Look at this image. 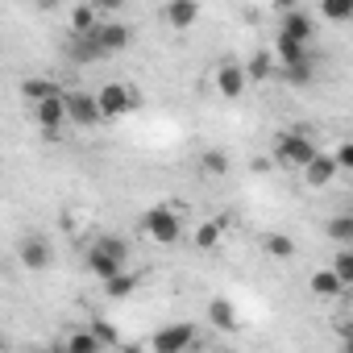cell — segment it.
Instances as JSON below:
<instances>
[{
  "label": "cell",
  "mask_w": 353,
  "mask_h": 353,
  "mask_svg": "<svg viewBox=\"0 0 353 353\" xmlns=\"http://www.w3.org/2000/svg\"><path fill=\"white\" fill-rule=\"evenodd\" d=\"M316 154H320L316 141H312L307 133H299V129H291V133H283V137L274 141V162L287 166V170H303Z\"/></svg>",
  "instance_id": "obj_1"
},
{
  "label": "cell",
  "mask_w": 353,
  "mask_h": 353,
  "mask_svg": "<svg viewBox=\"0 0 353 353\" xmlns=\"http://www.w3.org/2000/svg\"><path fill=\"white\" fill-rule=\"evenodd\" d=\"M141 229H145L158 245H174V241H179V233H183V216L174 212V208H150V212L141 216Z\"/></svg>",
  "instance_id": "obj_2"
},
{
  "label": "cell",
  "mask_w": 353,
  "mask_h": 353,
  "mask_svg": "<svg viewBox=\"0 0 353 353\" xmlns=\"http://www.w3.org/2000/svg\"><path fill=\"white\" fill-rule=\"evenodd\" d=\"M137 104H141V96H137L133 88H125V83H104V88H100V108H104V121H117V117L133 112Z\"/></svg>",
  "instance_id": "obj_3"
},
{
  "label": "cell",
  "mask_w": 353,
  "mask_h": 353,
  "mask_svg": "<svg viewBox=\"0 0 353 353\" xmlns=\"http://www.w3.org/2000/svg\"><path fill=\"white\" fill-rule=\"evenodd\" d=\"M67 112H71V125L79 129H96L104 121L100 96H88V92H67Z\"/></svg>",
  "instance_id": "obj_4"
},
{
  "label": "cell",
  "mask_w": 353,
  "mask_h": 353,
  "mask_svg": "<svg viewBox=\"0 0 353 353\" xmlns=\"http://www.w3.org/2000/svg\"><path fill=\"white\" fill-rule=\"evenodd\" d=\"M196 345V328L192 324H170V328H158L154 332V341H150V349L154 353H183V349H192Z\"/></svg>",
  "instance_id": "obj_5"
},
{
  "label": "cell",
  "mask_w": 353,
  "mask_h": 353,
  "mask_svg": "<svg viewBox=\"0 0 353 353\" xmlns=\"http://www.w3.org/2000/svg\"><path fill=\"white\" fill-rule=\"evenodd\" d=\"M34 121H38V129H46V133H54V129L71 125V112H67V96L59 92V96H46V100H38V104H34Z\"/></svg>",
  "instance_id": "obj_6"
},
{
  "label": "cell",
  "mask_w": 353,
  "mask_h": 353,
  "mask_svg": "<svg viewBox=\"0 0 353 353\" xmlns=\"http://www.w3.org/2000/svg\"><path fill=\"white\" fill-rule=\"evenodd\" d=\"M299 174H303V183H307V188H316V192H320V188H328L336 174H341V162H336V154H316Z\"/></svg>",
  "instance_id": "obj_7"
},
{
  "label": "cell",
  "mask_w": 353,
  "mask_h": 353,
  "mask_svg": "<svg viewBox=\"0 0 353 353\" xmlns=\"http://www.w3.org/2000/svg\"><path fill=\"white\" fill-rule=\"evenodd\" d=\"M162 21H166L170 30H192V26L200 21V0H166Z\"/></svg>",
  "instance_id": "obj_8"
},
{
  "label": "cell",
  "mask_w": 353,
  "mask_h": 353,
  "mask_svg": "<svg viewBox=\"0 0 353 353\" xmlns=\"http://www.w3.org/2000/svg\"><path fill=\"white\" fill-rule=\"evenodd\" d=\"M67 54H71L79 67H88V63H96V59H108V54H104V46H100V34H96V30H92V34H71Z\"/></svg>",
  "instance_id": "obj_9"
},
{
  "label": "cell",
  "mask_w": 353,
  "mask_h": 353,
  "mask_svg": "<svg viewBox=\"0 0 353 353\" xmlns=\"http://www.w3.org/2000/svg\"><path fill=\"white\" fill-rule=\"evenodd\" d=\"M245 83H250V71H245V67L221 63V71H216V92H221L225 100H237V96L245 92Z\"/></svg>",
  "instance_id": "obj_10"
},
{
  "label": "cell",
  "mask_w": 353,
  "mask_h": 353,
  "mask_svg": "<svg viewBox=\"0 0 353 353\" xmlns=\"http://www.w3.org/2000/svg\"><path fill=\"white\" fill-rule=\"evenodd\" d=\"M121 266H125V258H117V254H108V250H100V245L88 250V270H92L100 283H108L112 274H121Z\"/></svg>",
  "instance_id": "obj_11"
},
{
  "label": "cell",
  "mask_w": 353,
  "mask_h": 353,
  "mask_svg": "<svg viewBox=\"0 0 353 353\" xmlns=\"http://www.w3.org/2000/svg\"><path fill=\"white\" fill-rule=\"evenodd\" d=\"M17 254H21V266H26V270H46V266H50V245H46L42 237H26Z\"/></svg>",
  "instance_id": "obj_12"
},
{
  "label": "cell",
  "mask_w": 353,
  "mask_h": 353,
  "mask_svg": "<svg viewBox=\"0 0 353 353\" xmlns=\"http://www.w3.org/2000/svg\"><path fill=\"white\" fill-rule=\"evenodd\" d=\"M96 34H100L104 54H121V50L129 46V30H125L121 21H100V26H96Z\"/></svg>",
  "instance_id": "obj_13"
},
{
  "label": "cell",
  "mask_w": 353,
  "mask_h": 353,
  "mask_svg": "<svg viewBox=\"0 0 353 353\" xmlns=\"http://www.w3.org/2000/svg\"><path fill=\"white\" fill-rule=\"evenodd\" d=\"M307 287H312V295L316 299H336L341 291H345V283H341V274L328 266V270H316L312 279H307Z\"/></svg>",
  "instance_id": "obj_14"
},
{
  "label": "cell",
  "mask_w": 353,
  "mask_h": 353,
  "mask_svg": "<svg viewBox=\"0 0 353 353\" xmlns=\"http://www.w3.org/2000/svg\"><path fill=\"white\" fill-rule=\"evenodd\" d=\"M283 34H291V38H299V42H312L316 26H312V17H307L303 9H291V13H283Z\"/></svg>",
  "instance_id": "obj_15"
},
{
  "label": "cell",
  "mask_w": 353,
  "mask_h": 353,
  "mask_svg": "<svg viewBox=\"0 0 353 353\" xmlns=\"http://www.w3.org/2000/svg\"><path fill=\"white\" fill-rule=\"evenodd\" d=\"M274 54H279V63H283V67H291V63H299V59H307V42H299V38H291V34H283V30H279V42H274Z\"/></svg>",
  "instance_id": "obj_16"
},
{
  "label": "cell",
  "mask_w": 353,
  "mask_h": 353,
  "mask_svg": "<svg viewBox=\"0 0 353 353\" xmlns=\"http://www.w3.org/2000/svg\"><path fill=\"white\" fill-rule=\"evenodd\" d=\"M208 324L221 328V332H233V328H237V307H233L229 299H212V303H208Z\"/></svg>",
  "instance_id": "obj_17"
},
{
  "label": "cell",
  "mask_w": 353,
  "mask_h": 353,
  "mask_svg": "<svg viewBox=\"0 0 353 353\" xmlns=\"http://www.w3.org/2000/svg\"><path fill=\"white\" fill-rule=\"evenodd\" d=\"M100 26V9L92 5V0H88V5H75L71 9V34H92Z\"/></svg>",
  "instance_id": "obj_18"
},
{
  "label": "cell",
  "mask_w": 353,
  "mask_h": 353,
  "mask_svg": "<svg viewBox=\"0 0 353 353\" xmlns=\"http://www.w3.org/2000/svg\"><path fill=\"white\" fill-rule=\"evenodd\" d=\"M262 250H266L274 262H287V258H295V241H291L287 233H266V237H262Z\"/></svg>",
  "instance_id": "obj_19"
},
{
  "label": "cell",
  "mask_w": 353,
  "mask_h": 353,
  "mask_svg": "<svg viewBox=\"0 0 353 353\" xmlns=\"http://www.w3.org/2000/svg\"><path fill=\"white\" fill-rule=\"evenodd\" d=\"M221 237H225V225H221L216 216H212V221H200V229H196V250H216Z\"/></svg>",
  "instance_id": "obj_20"
},
{
  "label": "cell",
  "mask_w": 353,
  "mask_h": 353,
  "mask_svg": "<svg viewBox=\"0 0 353 353\" xmlns=\"http://www.w3.org/2000/svg\"><path fill=\"white\" fill-rule=\"evenodd\" d=\"M137 274H129V270H121V274H112L108 283H104V291H108V299H125V295H133L137 291Z\"/></svg>",
  "instance_id": "obj_21"
},
{
  "label": "cell",
  "mask_w": 353,
  "mask_h": 353,
  "mask_svg": "<svg viewBox=\"0 0 353 353\" xmlns=\"http://www.w3.org/2000/svg\"><path fill=\"white\" fill-rule=\"evenodd\" d=\"M283 75H287V83H291V88H307V83H312V75H316L312 54H307V59H299V63H291V67H283Z\"/></svg>",
  "instance_id": "obj_22"
},
{
  "label": "cell",
  "mask_w": 353,
  "mask_h": 353,
  "mask_svg": "<svg viewBox=\"0 0 353 353\" xmlns=\"http://www.w3.org/2000/svg\"><path fill=\"white\" fill-rule=\"evenodd\" d=\"M21 96H26L30 104H38V100H46V96H59V83H54V79H26V83H21Z\"/></svg>",
  "instance_id": "obj_23"
},
{
  "label": "cell",
  "mask_w": 353,
  "mask_h": 353,
  "mask_svg": "<svg viewBox=\"0 0 353 353\" xmlns=\"http://www.w3.org/2000/svg\"><path fill=\"white\" fill-rule=\"evenodd\" d=\"M63 345H67V353H96V349H104V341L96 336V328L92 332H71Z\"/></svg>",
  "instance_id": "obj_24"
},
{
  "label": "cell",
  "mask_w": 353,
  "mask_h": 353,
  "mask_svg": "<svg viewBox=\"0 0 353 353\" xmlns=\"http://www.w3.org/2000/svg\"><path fill=\"white\" fill-rule=\"evenodd\" d=\"M245 71H250V83H262V79H270V71H274V59H270L266 50H254Z\"/></svg>",
  "instance_id": "obj_25"
},
{
  "label": "cell",
  "mask_w": 353,
  "mask_h": 353,
  "mask_svg": "<svg viewBox=\"0 0 353 353\" xmlns=\"http://www.w3.org/2000/svg\"><path fill=\"white\" fill-rule=\"evenodd\" d=\"M328 237L341 241V245H353V212H341L328 221Z\"/></svg>",
  "instance_id": "obj_26"
},
{
  "label": "cell",
  "mask_w": 353,
  "mask_h": 353,
  "mask_svg": "<svg viewBox=\"0 0 353 353\" xmlns=\"http://www.w3.org/2000/svg\"><path fill=\"white\" fill-rule=\"evenodd\" d=\"M324 21H353V5L349 0H320Z\"/></svg>",
  "instance_id": "obj_27"
},
{
  "label": "cell",
  "mask_w": 353,
  "mask_h": 353,
  "mask_svg": "<svg viewBox=\"0 0 353 353\" xmlns=\"http://www.w3.org/2000/svg\"><path fill=\"white\" fill-rule=\"evenodd\" d=\"M200 166H204L208 174H225V170H229V158H225L221 150H208V154H200Z\"/></svg>",
  "instance_id": "obj_28"
},
{
  "label": "cell",
  "mask_w": 353,
  "mask_h": 353,
  "mask_svg": "<svg viewBox=\"0 0 353 353\" xmlns=\"http://www.w3.org/2000/svg\"><path fill=\"white\" fill-rule=\"evenodd\" d=\"M332 270L341 274V283H345V287H353V250L336 254V258H332Z\"/></svg>",
  "instance_id": "obj_29"
},
{
  "label": "cell",
  "mask_w": 353,
  "mask_h": 353,
  "mask_svg": "<svg viewBox=\"0 0 353 353\" xmlns=\"http://www.w3.org/2000/svg\"><path fill=\"white\" fill-rule=\"evenodd\" d=\"M92 245H100V250H108V254H117V258H129V245H125V237H96Z\"/></svg>",
  "instance_id": "obj_30"
},
{
  "label": "cell",
  "mask_w": 353,
  "mask_h": 353,
  "mask_svg": "<svg viewBox=\"0 0 353 353\" xmlns=\"http://www.w3.org/2000/svg\"><path fill=\"white\" fill-rule=\"evenodd\" d=\"M332 154H336V162H341V170H353V141H341V145H336Z\"/></svg>",
  "instance_id": "obj_31"
},
{
  "label": "cell",
  "mask_w": 353,
  "mask_h": 353,
  "mask_svg": "<svg viewBox=\"0 0 353 353\" xmlns=\"http://www.w3.org/2000/svg\"><path fill=\"white\" fill-rule=\"evenodd\" d=\"M96 336L104 341V349H108V345H121V336H117V328H112V324H100V320H96Z\"/></svg>",
  "instance_id": "obj_32"
},
{
  "label": "cell",
  "mask_w": 353,
  "mask_h": 353,
  "mask_svg": "<svg viewBox=\"0 0 353 353\" xmlns=\"http://www.w3.org/2000/svg\"><path fill=\"white\" fill-rule=\"evenodd\" d=\"M92 5H96V9H100V13H117V9H121V5H125V0H92Z\"/></svg>",
  "instance_id": "obj_33"
},
{
  "label": "cell",
  "mask_w": 353,
  "mask_h": 353,
  "mask_svg": "<svg viewBox=\"0 0 353 353\" xmlns=\"http://www.w3.org/2000/svg\"><path fill=\"white\" fill-rule=\"evenodd\" d=\"M295 5H299V0H274V9H279V13H291Z\"/></svg>",
  "instance_id": "obj_34"
},
{
  "label": "cell",
  "mask_w": 353,
  "mask_h": 353,
  "mask_svg": "<svg viewBox=\"0 0 353 353\" xmlns=\"http://www.w3.org/2000/svg\"><path fill=\"white\" fill-rule=\"evenodd\" d=\"M63 0H38V9H59Z\"/></svg>",
  "instance_id": "obj_35"
},
{
  "label": "cell",
  "mask_w": 353,
  "mask_h": 353,
  "mask_svg": "<svg viewBox=\"0 0 353 353\" xmlns=\"http://www.w3.org/2000/svg\"><path fill=\"white\" fill-rule=\"evenodd\" d=\"M345 345H349V349H353V328H345Z\"/></svg>",
  "instance_id": "obj_36"
},
{
  "label": "cell",
  "mask_w": 353,
  "mask_h": 353,
  "mask_svg": "<svg viewBox=\"0 0 353 353\" xmlns=\"http://www.w3.org/2000/svg\"><path fill=\"white\" fill-rule=\"evenodd\" d=\"M345 328H353V312H349V320H345Z\"/></svg>",
  "instance_id": "obj_37"
},
{
  "label": "cell",
  "mask_w": 353,
  "mask_h": 353,
  "mask_svg": "<svg viewBox=\"0 0 353 353\" xmlns=\"http://www.w3.org/2000/svg\"><path fill=\"white\" fill-rule=\"evenodd\" d=\"M349 5H353V0H349Z\"/></svg>",
  "instance_id": "obj_38"
}]
</instances>
